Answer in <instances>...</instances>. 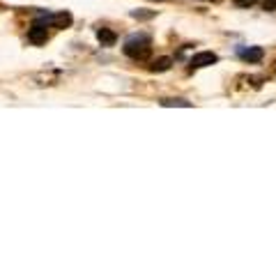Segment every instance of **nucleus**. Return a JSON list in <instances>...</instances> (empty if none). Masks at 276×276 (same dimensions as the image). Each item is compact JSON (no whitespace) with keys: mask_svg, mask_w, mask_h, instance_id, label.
Returning a JSON list of instances; mask_svg holds the SVG:
<instances>
[{"mask_svg":"<svg viewBox=\"0 0 276 276\" xmlns=\"http://www.w3.org/2000/svg\"><path fill=\"white\" fill-rule=\"evenodd\" d=\"M97 39L101 41V46H113L115 41H118V35L113 30H108V28H99L97 30Z\"/></svg>","mask_w":276,"mask_h":276,"instance_id":"423d86ee","label":"nucleus"},{"mask_svg":"<svg viewBox=\"0 0 276 276\" xmlns=\"http://www.w3.org/2000/svg\"><path fill=\"white\" fill-rule=\"evenodd\" d=\"M161 106H184V108H189L191 104H189V101H184V99H163Z\"/></svg>","mask_w":276,"mask_h":276,"instance_id":"6e6552de","label":"nucleus"},{"mask_svg":"<svg viewBox=\"0 0 276 276\" xmlns=\"http://www.w3.org/2000/svg\"><path fill=\"white\" fill-rule=\"evenodd\" d=\"M258 0H235V5H239V7H251V5H256Z\"/></svg>","mask_w":276,"mask_h":276,"instance_id":"9b49d317","label":"nucleus"},{"mask_svg":"<svg viewBox=\"0 0 276 276\" xmlns=\"http://www.w3.org/2000/svg\"><path fill=\"white\" fill-rule=\"evenodd\" d=\"M131 16H134V19H152L155 12H131Z\"/></svg>","mask_w":276,"mask_h":276,"instance_id":"1a4fd4ad","label":"nucleus"},{"mask_svg":"<svg viewBox=\"0 0 276 276\" xmlns=\"http://www.w3.org/2000/svg\"><path fill=\"white\" fill-rule=\"evenodd\" d=\"M239 55H242V60H246V62H260L263 60V55H265V51L260 46H251V48L239 51Z\"/></svg>","mask_w":276,"mask_h":276,"instance_id":"39448f33","label":"nucleus"},{"mask_svg":"<svg viewBox=\"0 0 276 276\" xmlns=\"http://www.w3.org/2000/svg\"><path fill=\"white\" fill-rule=\"evenodd\" d=\"M124 55H129L131 60H145L150 53H152V46H150V37L141 35V37H131V39L124 44Z\"/></svg>","mask_w":276,"mask_h":276,"instance_id":"f257e3e1","label":"nucleus"},{"mask_svg":"<svg viewBox=\"0 0 276 276\" xmlns=\"http://www.w3.org/2000/svg\"><path fill=\"white\" fill-rule=\"evenodd\" d=\"M170 65H173V60H170V58H157V60L150 65V69H152L155 74H161V72H168Z\"/></svg>","mask_w":276,"mask_h":276,"instance_id":"0eeeda50","label":"nucleus"},{"mask_svg":"<svg viewBox=\"0 0 276 276\" xmlns=\"http://www.w3.org/2000/svg\"><path fill=\"white\" fill-rule=\"evenodd\" d=\"M219 62V55L212 53V51H200L191 58V69H202V67H209V65H216Z\"/></svg>","mask_w":276,"mask_h":276,"instance_id":"7ed1b4c3","label":"nucleus"},{"mask_svg":"<svg viewBox=\"0 0 276 276\" xmlns=\"http://www.w3.org/2000/svg\"><path fill=\"white\" fill-rule=\"evenodd\" d=\"M46 39H48L46 26H41V23H35V26L28 30V41H33L35 46H39V44H46Z\"/></svg>","mask_w":276,"mask_h":276,"instance_id":"20e7f679","label":"nucleus"},{"mask_svg":"<svg viewBox=\"0 0 276 276\" xmlns=\"http://www.w3.org/2000/svg\"><path fill=\"white\" fill-rule=\"evenodd\" d=\"M37 23H41V26H51V28H69V26H72V14H69V12L44 14Z\"/></svg>","mask_w":276,"mask_h":276,"instance_id":"f03ea898","label":"nucleus"},{"mask_svg":"<svg viewBox=\"0 0 276 276\" xmlns=\"http://www.w3.org/2000/svg\"><path fill=\"white\" fill-rule=\"evenodd\" d=\"M263 7L267 9V12H274V9H276V0H265Z\"/></svg>","mask_w":276,"mask_h":276,"instance_id":"9d476101","label":"nucleus"}]
</instances>
